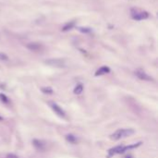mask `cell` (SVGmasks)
Listing matches in <instances>:
<instances>
[{"instance_id":"1","label":"cell","mask_w":158,"mask_h":158,"mask_svg":"<svg viewBox=\"0 0 158 158\" xmlns=\"http://www.w3.org/2000/svg\"><path fill=\"white\" fill-rule=\"evenodd\" d=\"M142 144V142H139L137 144H133V145H128V146H125V145H118L116 146L114 148H111L109 151H108V157H112L116 154H124L125 152L130 150V149H133V148H136L138 146H140Z\"/></svg>"},{"instance_id":"2","label":"cell","mask_w":158,"mask_h":158,"mask_svg":"<svg viewBox=\"0 0 158 158\" xmlns=\"http://www.w3.org/2000/svg\"><path fill=\"white\" fill-rule=\"evenodd\" d=\"M135 133V130L132 128H119V130H116L113 134H111L110 138L113 140H118L120 139H124L127 137H130Z\"/></svg>"},{"instance_id":"3","label":"cell","mask_w":158,"mask_h":158,"mask_svg":"<svg viewBox=\"0 0 158 158\" xmlns=\"http://www.w3.org/2000/svg\"><path fill=\"white\" fill-rule=\"evenodd\" d=\"M44 63L46 65L55 67V68H64L66 67V61L61 58H50V59L45 60Z\"/></svg>"},{"instance_id":"4","label":"cell","mask_w":158,"mask_h":158,"mask_svg":"<svg viewBox=\"0 0 158 158\" xmlns=\"http://www.w3.org/2000/svg\"><path fill=\"white\" fill-rule=\"evenodd\" d=\"M131 17L133 20H146L149 17V14L145 11H140L138 9H131Z\"/></svg>"},{"instance_id":"5","label":"cell","mask_w":158,"mask_h":158,"mask_svg":"<svg viewBox=\"0 0 158 158\" xmlns=\"http://www.w3.org/2000/svg\"><path fill=\"white\" fill-rule=\"evenodd\" d=\"M49 105H50V107L52 108V110L54 111V112L57 116H61V118H65V116H66V112L56 103H55V102H49Z\"/></svg>"},{"instance_id":"6","label":"cell","mask_w":158,"mask_h":158,"mask_svg":"<svg viewBox=\"0 0 158 158\" xmlns=\"http://www.w3.org/2000/svg\"><path fill=\"white\" fill-rule=\"evenodd\" d=\"M32 144L34 146V148L38 150V151H44L46 149V143L42 140H38V139H34L32 140Z\"/></svg>"},{"instance_id":"7","label":"cell","mask_w":158,"mask_h":158,"mask_svg":"<svg viewBox=\"0 0 158 158\" xmlns=\"http://www.w3.org/2000/svg\"><path fill=\"white\" fill-rule=\"evenodd\" d=\"M135 75L137 76V77L142 80H147V81H151L153 80V78L151 77V76H149L146 72H144L143 70L142 69H138L135 71Z\"/></svg>"},{"instance_id":"8","label":"cell","mask_w":158,"mask_h":158,"mask_svg":"<svg viewBox=\"0 0 158 158\" xmlns=\"http://www.w3.org/2000/svg\"><path fill=\"white\" fill-rule=\"evenodd\" d=\"M66 140H67L68 142H69V143L76 144L79 142V139H78L77 136L74 135V134L69 133V134H67V135H66Z\"/></svg>"},{"instance_id":"9","label":"cell","mask_w":158,"mask_h":158,"mask_svg":"<svg viewBox=\"0 0 158 158\" xmlns=\"http://www.w3.org/2000/svg\"><path fill=\"white\" fill-rule=\"evenodd\" d=\"M109 72H110V68L107 66H103L95 71V76H102L104 74H107Z\"/></svg>"},{"instance_id":"10","label":"cell","mask_w":158,"mask_h":158,"mask_svg":"<svg viewBox=\"0 0 158 158\" xmlns=\"http://www.w3.org/2000/svg\"><path fill=\"white\" fill-rule=\"evenodd\" d=\"M26 47L31 51H38L41 48V45L37 43H30L26 45Z\"/></svg>"},{"instance_id":"11","label":"cell","mask_w":158,"mask_h":158,"mask_svg":"<svg viewBox=\"0 0 158 158\" xmlns=\"http://www.w3.org/2000/svg\"><path fill=\"white\" fill-rule=\"evenodd\" d=\"M83 89H84L83 85L81 83H79V84L76 85V87L74 88V93H75V95H80V93L83 92Z\"/></svg>"},{"instance_id":"12","label":"cell","mask_w":158,"mask_h":158,"mask_svg":"<svg viewBox=\"0 0 158 158\" xmlns=\"http://www.w3.org/2000/svg\"><path fill=\"white\" fill-rule=\"evenodd\" d=\"M41 91L44 93H45V95H52V93H54V90L51 87H42L41 88Z\"/></svg>"},{"instance_id":"13","label":"cell","mask_w":158,"mask_h":158,"mask_svg":"<svg viewBox=\"0 0 158 158\" xmlns=\"http://www.w3.org/2000/svg\"><path fill=\"white\" fill-rule=\"evenodd\" d=\"M75 26V22L74 21H71V22H68V23H67V24L63 27V29H62V31H64V32H66V31H68V30H71V29L73 28Z\"/></svg>"},{"instance_id":"14","label":"cell","mask_w":158,"mask_h":158,"mask_svg":"<svg viewBox=\"0 0 158 158\" xmlns=\"http://www.w3.org/2000/svg\"><path fill=\"white\" fill-rule=\"evenodd\" d=\"M0 101H1L3 104H9L8 97L6 95H4V93H0Z\"/></svg>"},{"instance_id":"15","label":"cell","mask_w":158,"mask_h":158,"mask_svg":"<svg viewBox=\"0 0 158 158\" xmlns=\"http://www.w3.org/2000/svg\"><path fill=\"white\" fill-rule=\"evenodd\" d=\"M0 60L1 61H8V56L5 54V53L0 52Z\"/></svg>"},{"instance_id":"16","label":"cell","mask_w":158,"mask_h":158,"mask_svg":"<svg viewBox=\"0 0 158 158\" xmlns=\"http://www.w3.org/2000/svg\"><path fill=\"white\" fill-rule=\"evenodd\" d=\"M79 31H80V32H91V29L80 27V28H79Z\"/></svg>"},{"instance_id":"17","label":"cell","mask_w":158,"mask_h":158,"mask_svg":"<svg viewBox=\"0 0 158 158\" xmlns=\"http://www.w3.org/2000/svg\"><path fill=\"white\" fill-rule=\"evenodd\" d=\"M6 158H19V156L14 154H8L6 155Z\"/></svg>"},{"instance_id":"18","label":"cell","mask_w":158,"mask_h":158,"mask_svg":"<svg viewBox=\"0 0 158 158\" xmlns=\"http://www.w3.org/2000/svg\"><path fill=\"white\" fill-rule=\"evenodd\" d=\"M125 158H132V155H127Z\"/></svg>"},{"instance_id":"19","label":"cell","mask_w":158,"mask_h":158,"mask_svg":"<svg viewBox=\"0 0 158 158\" xmlns=\"http://www.w3.org/2000/svg\"><path fill=\"white\" fill-rule=\"evenodd\" d=\"M2 119H3V118H1V116H0V120H2Z\"/></svg>"}]
</instances>
